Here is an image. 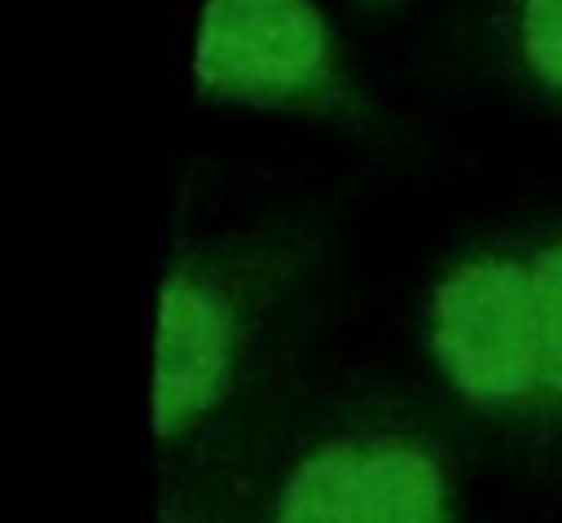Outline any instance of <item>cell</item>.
Returning a JSON list of instances; mask_svg holds the SVG:
<instances>
[{"label":"cell","mask_w":562,"mask_h":523,"mask_svg":"<svg viewBox=\"0 0 562 523\" xmlns=\"http://www.w3.org/2000/svg\"><path fill=\"white\" fill-rule=\"evenodd\" d=\"M285 264V246L268 242L184 246L171 259L154 321V435L162 444H184L233 400Z\"/></svg>","instance_id":"6da1fadb"},{"label":"cell","mask_w":562,"mask_h":523,"mask_svg":"<svg viewBox=\"0 0 562 523\" xmlns=\"http://www.w3.org/2000/svg\"><path fill=\"white\" fill-rule=\"evenodd\" d=\"M202 101L364 127L369 101L316 0H202L193 40Z\"/></svg>","instance_id":"7a4b0ae2"},{"label":"cell","mask_w":562,"mask_h":523,"mask_svg":"<svg viewBox=\"0 0 562 523\" xmlns=\"http://www.w3.org/2000/svg\"><path fill=\"white\" fill-rule=\"evenodd\" d=\"M426 343L448 391L496 418L549 409L531 255L487 246L457 259L430 290Z\"/></svg>","instance_id":"3957f363"},{"label":"cell","mask_w":562,"mask_h":523,"mask_svg":"<svg viewBox=\"0 0 562 523\" xmlns=\"http://www.w3.org/2000/svg\"><path fill=\"white\" fill-rule=\"evenodd\" d=\"M268 523H452V475L413 426H347L290 461Z\"/></svg>","instance_id":"277c9868"},{"label":"cell","mask_w":562,"mask_h":523,"mask_svg":"<svg viewBox=\"0 0 562 523\" xmlns=\"http://www.w3.org/2000/svg\"><path fill=\"white\" fill-rule=\"evenodd\" d=\"M483 18L509 75L562 110V0H487Z\"/></svg>","instance_id":"5b68a950"},{"label":"cell","mask_w":562,"mask_h":523,"mask_svg":"<svg viewBox=\"0 0 562 523\" xmlns=\"http://www.w3.org/2000/svg\"><path fill=\"white\" fill-rule=\"evenodd\" d=\"M531 281L540 308V347H544V396L562 413V233L540 237L531 251Z\"/></svg>","instance_id":"8992f818"},{"label":"cell","mask_w":562,"mask_h":523,"mask_svg":"<svg viewBox=\"0 0 562 523\" xmlns=\"http://www.w3.org/2000/svg\"><path fill=\"white\" fill-rule=\"evenodd\" d=\"M408 0H356V9L360 13H369V18H386V13H400Z\"/></svg>","instance_id":"52a82bcc"},{"label":"cell","mask_w":562,"mask_h":523,"mask_svg":"<svg viewBox=\"0 0 562 523\" xmlns=\"http://www.w3.org/2000/svg\"><path fill=\"white\" fill-rule=\"evenodd\" d=\"M162 523H189V519H180V514H167V519H162Z\"/></svg>","instance_id":"ba28073f"}]
</instances>
